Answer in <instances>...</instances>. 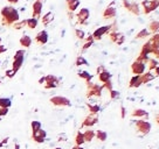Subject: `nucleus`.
<instances>
[{
  "instance_id": "nucleus-10",
  "label": "nucleus",
  "mask_w": 159,
  "mask_h": 149,
  "mask_svg": "<svg viewBox=\"0 0 159 149\" xmlns=\"http://www.w3.org/2000/svg\"><path fill=\"white\" fill-rule=\"evenodd\" d=\"M109 37L112 42L117 43L118 45H122L125 41L124 35L122 33H119V32H109Z\"/></svg>"
},
{
  "instance_id": "nucleus-3",
  "label": "nucleus",
  "mask_w": 159,
  "mask_h": 149,
  "mask_svg": "<svg viewBox=\"0 0 159 149\" xmlns=\"http://www.w3.org/2000/svg\"><path fill=\"white\" fill-rule=\"evenodd\" d=\"M50 104L54 106H59V107H69L71 106V103L68 98L62 97V96H54L49 99Z\"/></svg>"
},
{
  "instance_id": "nucleus-55",
  "label": "nucleus",
  "mask_w": 159,
  "mask_h": 149,
  "mask_svg": "<svg viewBox=\"0 0 159 149\" xmlns=\"http://www.w3.org/2000/svg\"><path fill=\"white\" fill-rule=\"evenodd\" d=\"M154 74H156L154 76H159V65L154 69Z\"/></svg>"
},
{
  "instance_id": "nucleus-51",
  "label": "nucleus",
  "mask_w": 159,
  "mask_h": 149,
  "mask_svg": "<svg viewBox=\"0 0 159 149\" xmlns=\"http://www.w3.org/2000/svg\"><path fill=\"white\" fill-rule=\"evenodd\" d=\"M6 50H7V47H5L4 45L0 43V54H4Z\"/></svg>"
},
{
  "instance_id": "nucleus-49",
  "label": "nucleus",
  "mask_w": 159,
  "mask_h": 149,
  "mask_svg": "<svg viewBox=\"0 0 159 149\" xmlns=\"http://www.w3.org/2000/svg\"><path fill=\"white\" fill-rule=\"evenodd\" d=\"M104 70H105L104 65H99L98 68H97V69H96V72H97V74H101V72H103V71H104Z\"/></svg>"
},
{
  "instance_id": "nucleus-15",
  "label": "nucleus",
  "mask_w": 159,
  "mask_h": 149,
  "mask_svg": "<svg viewBox=\"0 0 159 149\" xmlns=\"http://www.w3.org/2000/svg\"><path fill=\"white\" fill-rule=\"evenodd\" d=\"M20 45H21V47H25V48H30V45H32V42H33V40H32V37L30 36H28V35H22L21 37H20Z\"/></svg>"
},
{
  "instance_id": "nucleus-60",
  "label": "nucleus",
  "mask_w": 159,
  "mask_h": 149,
  "mask_svg": "<svg viewBox=\"0 0 159 149\" xmlns=\"http://www.w3.org/2000/svg\"><path fill=\"white\" fill-rule=\"evenodd\" d=\"M54 149H62V148H60V147H57V148H54Z\"/></svg>"
},
{
  "instance_id": "nucleus-34",
  "label": "nucleus",
  "mask_w": 159,
  "mask_h": 149,
  "mask_svg": "<svg viewBox=\"0 0 159 149\" xmlns=\"http://www.w3.org/2000/svg\"><path fill=\"white\" fill-rule=\"evenodd\" d=\"M158 62H157V60H154V58H150L149 62H148V64H146V66L149 68L150 71H152V70H154L157 66H158Z\"/></svg>"
},
{
  "instance_id": "nucleus-12",
  "label": "nucleus",
  "mask_w": 159,
  "mask_h": 149,
  "mask_svg": "<svg viewBox=\"0 0 159 149\" xmlns=\"http://www.w3.org/2000/svg\"><path fill=\"white\" fill-rule=\"evenodd\" d=\"M114 5H115V1H112V2L104 10V12H103V18H104V19H114V18H116L117 11H116V8L114 7Z\"/></svg>"
},
{
  "instance_id": "nucleus-9",
  "label": "nucleus",
  "mask_w": 159,
  "mask_h": 149,
  "mask_svg": "<svg viewBox=\"0 0 159 149\" xmlns=\"http://www.w3.org/2000/svg\"><path fill=\"white\" fill-rule=\"evenodd\" d=\"M110 30H111V25L102 26V27L97 28V29L93 33V37H94V40H101V39H102V36L105 35L107 33H109Z\"/></svg>"
},
{
  "instance_id": "nucleus-8",
  "label": "nucleus",
  "mask_w": 159,
  "mask_h": 149,
  "mask_svg": "<svg viewBox=\"0 0 159 149\" xmlns=\"http://www.w3.org/2000/svg\"><path fill=\"white\" fill-rule=\"evenodd\" d=\"M42 8H43V4L41 1H34L33 6H32V18L38 19L39 20L41 18V13H42Z\"/></svg>"
},
{
  "instance_id": "nucleus-32",
  "label": "nucleus",
  "mask_w": 159,
  "mask_h": 149,
  "mask_svg": "<svg viewBox=\"0 0 159 149\" xmlns=\"http://www.w3.org/2000/svg\"><path fill=\"white\" fill-rule=\"evenodd\" d=\"M67 5H68V11L73 13V12H75V11L77 10V7L80 6V0H73V1L68 2Z\"/></svg>"
},
{
  "instance_id": "nucleus-41",
  "label": "nucleus",
  "mask_w": 159,
  "mask_h": 149,
  "mask_svg": "<svg viewBox=\"0 0 159 149\" xmlns=\"http://www.w3.org/2000/svg\"><path fill=\"white\" fill-rule=\"evenodd\" d=\"M75 35H76V37L79 40H84L85 39V33L82 29H79V28L75 29Z\"/></svg>"
},
{
  "instance_id": "nucleus-61",
  "label": "nucleus",
  "mask_w": 159,
  "mask_h": 149,
  "mask_svg": "<svg viewBox=\"0 0 159 149\" xmlns=\"http://www.w3.org/2000/svg\"><path fill=\"white\" fill-rule=\"evenodd\" d=\"M0 43H1V37H0Z\"/></svg>"
},
{
  "instance_id": "nucleus-33",
  "label": "nucleus",
  "mask_w": 159,
  "mask_h": 149,
  "mask_svg": "<svg viewBox=\"0 0 159 149\" xmlns=\"http://www.w3.org/2000/svg\"><path fill=\"white\" fill-rule=\"evenodd\" d=\"M11 106H12V100L10 98H0V107L10 109Z\"/></svg>"
},
{
  "instance_id": "nucleus-40",
  "label": "nucleus",
  "mask_w": 159,
  "mask_h": 149,
  "mask_svg": "<svg viewBox=\"0 0 159 149\" xmlns=\"http://www.w3.org/2000/svg\"><path fill=\"white\" fill-rule=\"evenodd\" d=\"M26 26V19L25 20H21V21H18V22H15L14 25L12 26L14 29H22V28H25Z\"/></svg>"
},
{
  "instance_id": "nucleus-13",
  "label": "nucleus",
  "mask_w": 159,
  "mask_h": 149,
  "mask_svg": "<svg viewBox=\"0 0 159 149\" xmlns=\"http://www.w3.org/2000/svg\"><path fill=\"white\" fill-rule=\"evenodd\" d=\"M98 121V117L95 114H89L88 117H85V119L83 120L82 122V127H88V128H91L93 126L97 124Z\"/></svg>"
},
{
  "instance_id": "nucleus-16",
  "label": "nucleus",
  "mask_w": 159,
  "mask_h": 149,
  "mask_svg": "<svg viewBox=\"0 0 159 149\" xmlns=\"http://www.w3.org/2000/svg\"><path fill=\"white\" fill-rule=\"evenodd\" d=\"M154 79V74L149 71V72H144L143 74H140V82H142V84H146V83H149L151 80Z\"/></svg>"
},
{
  "instance_id": "nucleus-4",
  "label": "nucleus",
  "mask_w": 159,
  "mask_h": 149,
  "mask_svg": "<svg viewBox=\"0 0 159 149\" xmlns=\"http://www.w3.org/2000/svg\"><path fill=\"white\" fill-rule=\"evenodd\" d=\"M134 126H136V130L143 135L149 134V132L151 130V124H150L149 121H145L143 119L137 120Z\"/></svg>"
},
{
  "instance_id": "nucleus-23",
  "label": "nucleus",
  "mask_w": 159,
  "mask_h": 149,
  "mask_svg": "<svg viewBox=\"0 0 159 149\" xmlns=\"http://www.w3.org/2000/svg\"><path fill=\"white\" fill-rule=\"evenodd\" d=\"M149 42L151 43V47L153 50L159 49V34H154L149 40Z\"/></svg>"
},
{
  "instance_id": "nucleus-14",
  "label": "nucleus",
  "mask_w": 159,
  "mask_h": 149,
  "mask_svg": "<svg viewBox=\"0 0 159 149\" xmlns=\"http://www.w3.org/2000/svg\"><path fill=\"white\" fill-rule=\"evenodd\" d=\"M35 42L41 45H45L48 42V33L47 30H40L35 36Z\"/></svg>"
},
{
  "instance_id": "nucleus-20",
  "label": "nucleus",
  "mask_w": 159,
  "mask_h": 149,
  "mask_svg": "<svg viewBox=\"0 0 159 149\" xmlns=\"http://www.w3.org/2000/svg\"><path fill=\"white\" fill-rule=\"evenodd\" d=\"M98 79L101 83H107L108 80H111V74H110L109 71H107V70H104L103 72H101V74H98Z\"/></svg>"
},
{
  "instance_id": "nucleus-44",
  "label": "nucleus",
  "mask_w": 159,
  "mask_h": 149,
  "mask_svg": "<svg viewBox=\"0 0 159 149\" xmlns=\"http://www.w3.org/2000/svg\"><path fill=\"white\" fill-rule=\"evenodd\" d=\"M110 92V98L112 100L117 99V98H119V92L118 91H115V90H111V91H109Z\"/></svg>"
},
{
  "instance_id": "nucleus-26",
  "label": "nucleus",
  "mask_w": 159,
  "mask_h": 149,
  "mask_svg": "<svg viewBox=\"0 0 159 149\" xmlns=\"http://www.w3.org/2000/svg\"><path fill=\"white\" fill-rule=\"evenodd\" d=\"M83 136H84V141L85 142H91L95 138V130L93 129H87L84 133H83Z\"/></svg>"
},
{
  "instance_id": "nucleus-36",
  "label": "nucleus",
  "mask_w": 159,
  "mask_h": 149,
  "mask_svg": "<svg viewBox=\"0 0 159 149\" xmlns=\"http://www.w3.org/2000/svg\"><path fill=\"white\" fill-rule=\"evenodd\" d=\"M30 128H32V132H36V130H39L40 128H42V125L40 121H32L30 122Z\"/></svg>"
},
{
  "instance_id": "nucleus-46",
  "label": "nucleus",
  "mask_w": 159,
  "mask_h": 149,
  "mask_svg": "<svg viewBox=\"0 0 159 149\" xmlns=\"http://www.w3.org/2000/svg\"><path fill=\"white\" fill-rule=\"evenodd\" d=\"M102 86H103V89H107L108 91L114 90V89H112V83H111V80H108V82H107V83H104Z\"/></svg>"
},
{
  "instance_id": "nucleus-39",
  "label": "nucleus",
  "mask_w": 159,
  "mask_h": 149,
  "mask_svg": "<svg viewBox=\"0 0 159 149\" xmlns=\"http://www.w3.org/2000/svg\"><path fill=\"white\" fill-rule=\"evenodd\" d=\"M150 57L149 55H143V54H139V56L137 57V60L138 62H142V63H144V64H148V62H149Z\"/></svg>"
},
{
  "instance_id": "nucleus-42",
  "label": "nucleus",
  "mask_w": 159,
  "mask_h": 149,
  "mask_svg": "<svg viewBox=\"0 0 159 149\" xmlns=\"http://www.w3.org/2000/svg\"><path fill=\"white\" fill-rule=\"evenodd\" d=\"M60 84V82H52V83H45V89L46 90H50V89H55Z\"/></svg>"
},
{
  "instance_id": "nucleus-37",
  "label": "nucleus",
  "mask_w": 159,
  "mask_h": 149,
  "mask_svg": "<svg viewBox=\"0 0 159 149\" xmlns=\"http://www.w3.org/2000/svg\"><path fill=\"white\" fill-rule=\"evenodd\" d=\"M75 64H76V66H81V65H88V62H87V60H85L83 56H79V57L76 58Z\"/></svg>"
},
{
  "instance_id": "nucleus-28",
  "label": "nucleus",
  "mask_w": 159,
  "mask_h": 149,
  "mask_svg": "<svg viewBox=\"0 0 159 149\" xmlns=\"http://www.w3.org/2000/svg\"><path fill=\"white\" fill-rule=\"evenodd\" d=\"M153 53V49H152V47H151V43H150L149 41L143 45V48H142V51H140V54L143 55H149V54H152Z\"/></svg>"
},
{
  "instance_id": "nucleus-11",
  "label": "nucleus",
  "mask_w": 159,
  "mask_h": 149,
  "mask_svg": "<svg viewBox=\"0 0 159 149\" xmlns=\"http://www.w3.org/2000/svg\"><path fill=\"white\" fill-rule=\"evenodd\" d=\"M145 69H146V64L142 63V62H138V61H134L132 65H131V70L134 74H143L145 72Z\"/></svg>"
},
{
  "instance_id": "nucleus-21",
  "label": "nucleus",
  "mask_w": 159,
  "mask_h": 149,
  "mask_svg": "<svg viewBox=\"0 0 159 149\" xmlns=\"http://www.w3.org/2000/svg\"><path fill=\"white\" fill-rule=\"evenodd\" d=\"M95 138L98 140V141H101V142H104V141H107V139H108V133L104 132V130L98 129V130L95 132Z\"/></svg>"
},
{
  "instance_id": "nucleus-6",
  "label": "nucleus",
  "mask_w": 159,
  "mask_h": 149,
  "mask_svg": "<svg viewBox=\"0 0 159 149\" xmlns=\"http://www.w3.org/2000/svg\"><path fill=\"white\" fill-rule=\"evenodd\" d=\"M47 138V132L45 129L40 128L36 132H32V140L36 143H43Z\"/></svg>"
},
{
  "instance_id": "nucleus-64",
  "label": "nucleus",
  "mask_w": 159,
  "mask_h": 149,
  "mask_svg": "<svg viewBox=\"0 0 159 149\" xmlns=\"http://www.w3.org/2000/svg\"><path fill=\"white\" fill-rule=\"evenodd\" d=\"M0 84H1V79H0Z\"/></svg>"
},
{
  "instance_id": "nucleus-1",
  "label": "nucleus",
  "mask_w": 159,
  "mask_h": 149,
  "mask_svg": "<svg viewBox=\"0 0 159 149\" xmlns=\"http://www.w3.org/2000/svg\"><path fill=\"white\" fill-rule=\"evenodd\" d=\"M0 14H1V18H2V20H1L2 26L12 27L15 22H18L20 20L19 12L13 6H5V7H2Z\"/></svg>"
},
{
  "instance_id": "nucleus-5",
  "label": "nucleus",
  "mask_w": 159,
  "mask_h": 149,
  "mask_svg": "<svg viewBox=\"0 0 159 149\" xmlns=\"http://www.w3.org/2000/svg\"><path fill=\"white\" fill-rule=\"evenodd\" d=\"M123 6H124L126 10L131 12L132 14L134 15H139L140 14V8H139V5L136 2V1H130V0H123Z\"/></svg>"
},
{
  "instance_id": "nucleus-50",
  "label": "nucleus",
  "mask_w": 159,
  "mask_h": 149,
  "mask_svg": "<svg viewBox=\"0 0 159 149\" xmlns=\"http://www.w3.org/2000/svg\"><path fill=\"white\" fill-rule=\"evenodd\" d=\"M125 112H126V111H125L124 106H120V115H122V118H123V119L125 118Z\"/></svg>"
},
{
  "instance_id": "nucleus-62",
  "label": "nucleus",
  "mask_w": 159,
  "mask_h": 149,
  "mask_svg": "<svg viewBox=\"0 0 159 149\" xmlns=\"http://www.w3.org/2000/svg\"><path fill=\"white\" fill-rule=\"evenodd\" d=\"M0 65H1V61H0Z\"/></svg>"
},
{
  "instance_id": "nucleus-19",
  "label": "nucleus",
  "mask_w": 159,
  "mask_h": 149,
  "mask_svg": "<svg viewBox=\"0 0 159 149\" xmlns=\"http://www.w3.org/2000/svg\"><path fill=\"white\" fill-rule=\"evenodd\" d=\"M140 85H142V82H140V76H139V74H134V77L130 79L129 87H139Z\"/></svg>"
},
{
  "instance_id": "nucleus-58",
  "label": "nucleus",
  "mask_w": 159,
  "mask_h": 149,
  "mask_svg": "<svg viewBox=\"0 0 159 149\" xmlns=\"http://www.w3.org/2000/svg\"><path fill=\"white\" fill-rule=\"evenodd\" d=\"M156 120H157V122H158V124H159V114L157 115V117H156Z\"/></svg>"
},
{
  "instance_id": "nucleus-47",
  "label": "nucleus",
  "mask_w": 159,
  "mask_h": 149,
  "mask_svg": "<svg viewBox=\"0 0 159 149\" xmlns=\"http://www.w3.org/2000/svg\"><path fill=\"white\" fill-rule=\"evenodd\" d=\"M8 109H7V107H0V117L2 118V117L8 114Z\"/></svg>"
},
{
  "instance_id": "nucleus-48",
  "label": "nucleus",
  "mask_w": 159,
  "mask_h": 149,
  "mask_svg": "<svg viewBox=\"0 0 159 149\" xmlns=\"http://www.w3.org/2000/svg\"><path fill=\"white\" fill-rule=\"evenodd\" d=\"M91 45H93V42H85L84 45H83V48H82V49H83V50L89 49V48L91 47Z\"/></svg>"
},
{
  "instance_id": "nucleus-29",
  "label": "nucleus",
  "mask_w": 159,
  "mask_h": 149,
  "mask_svg": "<svg viewBox=\"0 0 159 149\" xmlns=\"http://www.w3.org/2000/svg\"><path fill=\"white\" fill-rule=\"evenodd\" d=\"M38 23H39V20H38V19H34V18L27 19V20H26V26H27V28H30V29H34V28H36Z\"/></svg>"
},
{
  "instance_id": "nucleus-63",
  "label": "nucleus",
  "mask_w": 159,
  "mask_h": 149,
  "mask_svg": "<svg viewBox=\"0 0 159 149\" xmlns=\"http://www.w3.org/2000/svg\"><path fill=\"white\" fill-rule=\"evenodd\" d=\"M0 121H1V117H0Z\"/></svg>"
},
{
  "instance_id": "nucleus-53",
  "label": "nucleus",
  "mask_w": 159,
  "mask_h": 149,
  "mask_svg": "<svg viewBox=\"0 0 159 149\" xmlns=\"http://www.w3.org/2000/svg\"><path fill=\"white\" fill-rule=\"evenodd\" d=\"M152 54H153L154 56H156V57H157V58H159V49H157V50H153V53H152Z\"/></svg>"
},
{
  "instance_id": "nucleus-27",
  "label": "nucleus",
  "mask_w": 159,
  "mask_h": 149,
  "mask_svg": "<svg viewBox=\"0 0 159 149\" xmlns=\"http://www.w3.org/2000/svg\"><path fill=\"white\" fill-rule=\"evenodd\" d=\"M87 106H88V109H89L90 114L97 115V113L101 111V107H99L98 104H90V103H88V104H87Z\"/></svg>"
},
{
  "instance_id": "nucleus-59",
  "label": "nucleus",
  "mask_w": 159,
  "mask_h": 149,
  "mask_svg": "<svg viewBox=\"0 0 159 149\" xmlns=\"http://www.w3.org/2000/svg\"><path fill=\"white\" fill-rule=\"evenodd\" d=\"M35 1H41V2H43L45 0H35Z\"/></svg>"
},
{
  "instance_id": "nucleus-38",
  "label": "nucleus",
  "mask_w": 159,
  "mask_h": 149,
  "mask_svg": "<svg viewBox=\"0 0 159 149\" xmlns=\"http://www.w3.org/2000/svg\"><path fill=\"white\" fill-rule=\"evenodd\" d=\"M52 82H60V79L54 74H47V76H45V83H52Z\"/></svg>"
},
{
  "instance_id": "nucleus-2",
  "label": "nucleus",
  "mask_w": 159,
  "mask_h": 149,
  "mask_svg": "<svg viewBox=\"0 0 159 149\" xmlns=\"http://www.w3.org/2000/svg\"><path fill=\"white\" fill-rule=\"evenodd\" d=\"M87 89H88V91H87V97L88 98H91V97H97V98H99L102 96L103 86H101V85L88 82L87 83Z\"/></svg>"
},
{
  "instance_id": "nucleus-45",
  "label": "nucleus",
  "mask_w": 159,
  "mask_h": 149,
  "mask_svg": "<svg viewBox=\"0 0 159 149\" xmlns=\"http://www.w3.org/2000/svg\"><path fill=\"white\" fill-rule=\"evenodd\" d=\"M5 74H6V77H8V78H13L15 74H16V72H15L13 69H8V70H6Z\"/></svg>"
},
{
  "instance_id": "nucleus-25",
  "label": "nucleus",
  "mask_w": 159,
  "mask_h": 149,
  "mask_svg": "<svg viewBox=\"0 0 159 149\" xmlns=\"http://www.w3.org/2000/svg\"><path fill=\"white\" fill-rule=\"evenodd\" d=\"M142 6H143V10H144L145 14H150L152 12V2H151V0L142 1Z\"/></svg>"
},
{
  "instance_id": "nucleus-52",
  "label": "nucleus",
  "mask_w": 159,
  "mask_h": 149,
  "mask_svg": "<svg viewBox=\"0 0 159 149\" xmlns=\"http://www.w3.org/2000/svg\"><path fill=\"white\" fill-rule=\"evenodd\" d=\"M8 142V138H5V139H2V141L0 142V147H4L6 143Z\"/></svg>"
},
{
  "instance_id": "nucleus-7",
  "label": "nucleus",
  "mask_w": 159,
  "mask_h": 149,
  "mask_svg": "<svg viewBox=\"0 0 159 149\" xmlns=\"http://www.w3.org/2000/svg\"><path fill=\"white\" fill-rule=\"evenodd\" d=\"M90 16V12L88 8H82L80 10V12L77 13L76 18H77V22L80 25H88V19Z\"/></svg>"
},
{
  "instance_id": "nucleus-17",
  "label": "nucleus",
  "mask_w": 159,
  "mask_h": 149,
  "mask_svg": "<svg viewBox=\"0 0 159 149\" xmlns=\"http://www.w3.org/2000/svg\"><path fill=\"white\" fill-rule=\"evenodd\" d=\"M54 20V13L53 12H47L42 18H41V22H42V25H49L52 21Z\"/></svg>"
},
{
  "instance_id": "nucleus-24",
  "label": "nucleus",
  "mask_w": 159,
  "mask_h": 149,
  "mask_svg": "<svg viewBox=\"0 0 159 149\" xmlns=\"http://www.w3.org/2000/svg\"><path fill=\"white\" fill-rule=\"evenodd\" d=\"M149 32L150 33H153V34H158L159 32V21L154 20L151 21L149 25Z\"/></svg>"
},
{
  "instance_id": "nucleus-30",
  "label": "nucleus",
  "mask_w": 159,
  "mask_h": 149,
  "mask_svg": "<svg viewBox=\"0 0 159 149\" xmlns=\"http://www.w3.org/2000/svg\"><path fill=\"white\" fill-rule=\"evenodd\" d=\"M84 136H83V133L82 132H77V134L75 136V144L76 146H82L84 143Z\"/></svg>"
},
{
  "instance_id": "nucleus-54",
  "label": "nucleus",
  "mask_w": 159,
  "mask_h": 149,
  "mask_svg": "<svg viewBox=\"0 0 159 149\" xmlns=\"http://www.w3.org/2000/svg\"><path fill=\"white\" fill-rule=\"evenodd\" d=\"M10 4H12V5H14V4H18L20 0H7Z\"/></svg>"
},
{
  "instance_id": "nucleus-18",
  "label": "nucleus",
  "mask_w": 159,
  "mask_h": 149,
  "mask_svg": "<svg viewBox=\"0 0 159 149\" xmlns=\"http://www.w3.org/2000/svg\"><path fill=\"white\" fill-rule=\"evenodd\" d=\"M132 117L134 118H149V113L145 111V109H136L132 112Z\"/></svg>"
},
{
  "instance_id": "nucleus-35",
  "label": "nucleus",
  "mask_w": 159,
  "mask_h": 149,
  "mask_svg": "<svg viewBox=\"0 0 159 149\" xmlns=\"http://www.w3.org/2000/svg\"><path fill=\"white\" fill-rule=\"evenodd\" d=\"M150 35V32L148 29H142L140 32H138L137 33V35H136V39H144V37H148Z\"/></svg>"
},
{
  "instance_id": "nucleus-56",
  "label": "nucleus",
  "mask_w": 159,
  "mask_h": 149,
  "mask_svg": "<svg viewBox=\"0 0 159 149\" xmlns=\"http://www.w3.org/2000/svg\"><path fill=\"white\" fill-rule=\"evenodd\" d=\"M43 83H45V76L41 77V78L39 79V84H43Z\"/></svg>"
},
{
  "instance_id": "nucleus-31",
  "label": "nucleus",
  "mask_w": 159,
  "mask_h": 149,
  "mask_svg": "<svg viewBox=\"0 0 159 149\" xmlns=\"http://www.w3.org/2000/svg\"><path fill=\"white\" fill-rule=\"evenodd\" d=\"M77 74H79L80 78L84 79L85 82H87V83H88V82H90V80L93 79V74H90L89 72H88V71H80V72H79Z\"/></svg>"
},
{
  "instance_id": "nucleus-57",
  "label": "nucleus",
  "mask_w": 159,
  "mask_h": 149,
  "mask_svg": "<svg viewBox=\"0 0 159 149\" xmlns=\"http://www.w3.org/2000/svg\"><path fill=\"white\" fill-rule=\"evenodd\" d=\"M14 148H15V149H20V144L16 143V144H15V147H14Z\"/></svg>"
},
{
  "instance_id": "nucleus-43",
  "label": "nucleus",
  "mask_w": 159,
  "mask_h": 149,
  "mask_svg": "<svg viewBox=\"0 0 159 149\" xmlns=\"http://www.w3.org/2000/svg\"><path fill=\"white\" fill-rule=\"evenodd\" d=\"M15 58H25V50H18L13 56V60H15Z\"/></svg>"
},
{
  "instance_id": "nucleus-22",
  "label": "nucleus",
  "mask_w": 159,
  "mask_h": 149,
  "mask_svg": "<svg viewBox=\"0 0 159 149\" xmlns=\"http://www.w3.org/2000/svg\"><path fill=\"white\" fill-rule=\"evenodd\" d=\"M24 61H25V58H15V60H13V63H12V69L14 70L15 72H18V71L21 69L22 64H24Z\"/></svg>"
}]
</instances>
